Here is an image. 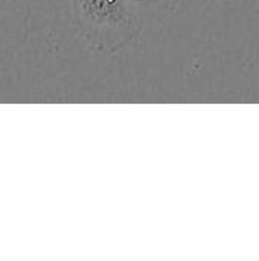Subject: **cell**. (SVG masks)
I'll return each mask as SVG.
<instances>
[{"label":"cell","instance_id":"1","mask_svg":"<svg viewBox=\"0 0 259 261\" xmlns=\"http://www.w3.org/2000/svg\"><path fill=\"white\" fill-rule=\"evenodd\" d=\"M81 20L96 31H128L133 15L124 0H78Z\"/></svg>","mask_w":259,"mask_h":261}]
</instances>
